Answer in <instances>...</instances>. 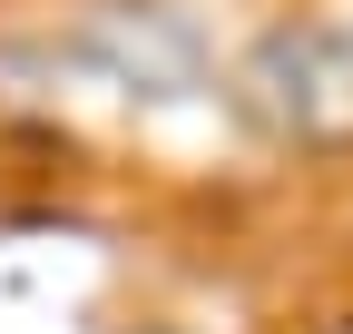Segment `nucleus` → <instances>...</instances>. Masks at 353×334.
I'll list each match as a JSON object with an SVG mask.
<instances>
[{
  "label": "nucleus",
  "mask_w": 353,
  "mask_h": 334,
  "mask_svg": "<svg viewBox=\"0 0 353 334\" xmlns=\"http://www.w3.org/2000/svg\"><path fill=\"white\" fill-rule=\"evenodd\" d=\"M138 334H187V324H138Z\"/></svg>",
  "instance_id": "f257e3e1"
}]
</instances>
